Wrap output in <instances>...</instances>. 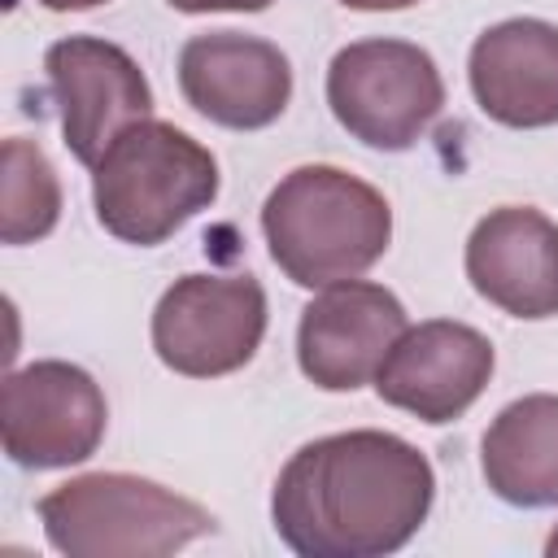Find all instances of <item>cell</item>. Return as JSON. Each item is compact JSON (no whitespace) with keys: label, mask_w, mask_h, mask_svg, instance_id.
I'll use <instances>...</instances> for the list:
<instances>
[{"label":"cell","mask_w":558,"mask_h":558,"mask_svg":"<svg viewBox=\"0 0 558 558\" xmlns=\"http://www.w3.org/2000/svg\"><path fill=\"white\" fill-rule=\"evenodd\" d=\"M436 471L397 432L353 427L301 445L270 493V523L301 558H384L418 536Z\"/></svg>","instance_id":"cell-1"},{"label":"cell","mask_w":558,"mask_h":558,"mask_svg":"<svg viewBox=\"0 0 558 558\" xmlns=\"http://www.w3.org/2000/svg\"><path fill=\"white\" fill-rule=\"evenodd\" d=\"M262 235L296 288H327L366 275L388 253L392 209L379 187L340 166H296L270 187Z\"/></svg>","instance_id":"cell-2"},{"label":"cell","mask_w":558,"mask_h":558,"mask_svg":"<svg viewBox=\"0 0 558 558\" xmlns=\"http://www.w3.org/2000/svg\"><path fill=\"white\" fill-rule=\"evenodd\" d=\"M218 157L174 122H131L92 166L96 222L135 248L170 240L218 196Z\"/></svg>","instance_id":"cell-3"},{"label":"cell","mask_w":558,"mask_h":558,"mask_svg":"<svg viewBox=\"0 0 558 558\" xmlns=\"http://www.w3.org/2000/svg\"><path fill=\"white\" fill-rule=\"evenodd\" d=\"M35 510L48 545L65 558H166L218 527L201 501L126 471L74 475Z\"/></svg>","instance_id":"cell-4"},{"label":"cell","mask_w":558,"mask_h":558,"mask_svg":"<svg viewBox=\"0 0 558 558\" xmlns=\"http://www.w3.org/2000/svg\"><path fill=\"white\" fill-rule=\"evenodd\" d=\"M327 105L357 144L405 153L445 109V78L410 39H357L327 65Z\"/></svg>","instance_id":"cell-5"},{"label":"cell","mask_w":558,"mask_h":558,"mask_svg":"<svg viewBox=\"0 0 558 558\" xmlns=\"http://www.w3.org/2000/svg\"><path fill=\"white\" fill-rule=\"evenodd\" d=\"M266 336V292L253 275H183L153 310V353L187 379H218L253 362Z\"/></svg>","instance_id":"cell-6"},{"label":"cell","mask_w":558,"mask_h":558,"mask_svg":"<svg viewBox=\"0 0 558 558\" xmlns=\"http://www.w3.org/2000/svg\"><path fill=\"white\" fill-rule=\"evenodd\" d=\"M109 405L100 384L61 357L31 362L4 375L0 436L9 462L26 471H57L87 462L105 440Z\"/></svg>","instance_id":"cell-7"},{"label":"cell","mask_w":558,"mask_h":558,"mask_svg":"<svg viewBox=\"0 0 558 558\" xmlns=\"http://www.w3.org/2000/svg\"><path fill=\"white\" fill-rule=\"evenodd\" d=\"M44 70L65 148L78 166H96L131 122L153 118V87L140 61L109 39L65 35L48 44Z\"/></svg>","instance_id":"cell-8"},{"label":"cell","mask_w":558,"mask_h":558,"mask_svg":"<svg viewBox=\"0 0 558 558\" xmlns=\"http://www.w3.org/2000/svg\"><path fill=\"white\" fill-rule=\"evenodd\" d=\"M410 327L397 292L371 279L327 283L296 323V362L301 375L323 392H357L375 384L388 349Z\"/></svg>","instance_id":"cell-9"},{"label":"cell","mask_w":558,"mask_h":558,"mask_svg":"<svg viewBox=\"0 0 558 558\" xmlns=\"http://www.w3.org/2000/svg\"><path fill=\"white\" fill-rule=\"evenodd\" d=\"M497 366L493 340L458 318H427L405 327L375 371V392L384 405L414 414L418 423L462 418L488 388Z\"/></svg>","instance_id":"cell-10"},{"label":"cell","mask_w":558,"mask_h":558,"mask_svg":"<svg viewBox=\"0 0 558 558\" xmlns=\"http://www.w3.org/2000/svg\"><path fill=\"white\" fill-rule=\"evenodd\" d=\"M179 92L214 126L262 131L292 100V61L262 35L205 31L179 48Z\"/></svg>","instance_id":"cell-11"},{"label":"cell","mask_w":558,"mask_h":558,"mask_svg":"<svg viewBox=\"0 0 558 558\" xmlns=\"http://www.w3.org/2000/svg\"><path fill=\"white\" fill-rule=\"evenodd\" d=\"M471 288L510 318L558 314V222L532 205L488 209L466 235Z\"/></svg>","instance_id":"cell-12"},{"label":"cell","mask_w":558,"mask_h":558,"mask_svg":"<svg viewBox=\"0 0 558 558\" xmlns=\"http://www.w3.org/2000/svg\"><path fill=\"white\" fill-rule=\"evenodd\" d=\"M471 96L484 118L510 131L558 122V26L545 17H506L475 35L466 57Z\"/></svg>","instance_id":"cell-13"},{"label":"cell","mask_w":558,"mask_h":558,"mask_svg":"<svg viewBox=\"0 0 558 558\" xmlns=\"http://www.w3.org/2000/svg\"><path fill=\"white\" fill-rule=\"evenodd\" d=\"M480 471L506 506H558V397L527 392L501 405L480 440Z\"/></svg>","instance_id":"cell-14"},{"label":"cell","mask_w":558,"mask_h":558,"mask_svg":"<svg viewBox=\"0 0 558 558\" xmlns=\"http://www.w3.org/2000/svg\"><path fill=\"white\" fill-rule=\"evenodd\" d=\"M61 218V179L48 153L35 140H4V179H0V240L31 244L44 240Z\"/></svg>","instance_id":"cell-15"},{"label":"cell","mask_w":558,"mask_h":558,"mask_svg":"<svg viewBox=\"0 0 558 558\" xmlns=\"http://www.w3.org/2000/svg\"><path fill=\"white\" fill-rule=\"evenodd\" d=\"M179 13H262L275 0H166Z\"/></svg>","instance_id":"cell-16"},{"label":"cell","mask_w":558,"mask_h":558,"mask_svg":"<svg viewBox=\"0 0 558 558\" xmlns=\"http://www.w3.org/2000/svg\"><path fill=\"white\" fill-rule=\"evenodd\" d=\"M344 9H357V13H397V9H410L418 0H340Z\"/></svg>","instance_id":"cell-17"},{"label":"cell","mask_w":558,"mask_h":558,"mask_svg":"<svg viewBox=\"0 0 558 558\" xmlns=\"http://www.w3.org/2000/svg\"><path fill=\"white\" fill-rule=\"evenodd\" d=\"M39 4L52 9V13H83V9H100L109 0H39Z\"/></svg>","instance_id":"cell-18"},{"label":"cell","mask_w":558,"mask_h":558,"mask_svg":"<svg viewBox=\"0 0 558 558\" xmlns=\"http://www.w3.org/2000/svg\"><path fill=\"white\" fill-rule=\"evenodd\" d=\"M545 554H549V558H558V523H554V532L545 536Z\"/></svg>","instance_id":"cell-19"}]
</instances>
